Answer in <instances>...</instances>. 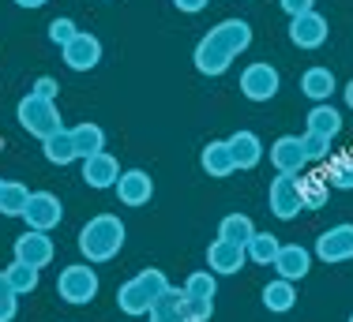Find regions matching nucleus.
Segmentation results:
<instances>
[{
    "mask_svg": "<svg viewBox=\"0 0 353 322\" xmlns=\"http://www.w3.org/2000/svg\"><path fill=\"white\" fill-rule=\"evenodd\" d=\"M124 236H128V228H124V222L117 214H98V217H90L87 225L79 228V251H83V259L87 262H109V259H117L121 255V248H124Z\"/></svg>",
    "mask_w": 353,
    "mask_h": 322,
    "instance_id": "nucleus-1",
    "label": "nucleus"
},
{
    "mask_svg": "<svg viewBox=\"0 0 353 322\" xmlns=\"http://www.w3.org/2000/svg\"><path fill=\"white\" fill-rule=\"evenodd\" d=\"M165 289H170V277H165L162 270L147 266V270H139L136 277H128V281L117 289V308H121L124 315L139 319V315H147L150 303H154Z\"/></svg>",
    "mask_w": 353,
    "mask_h": 322,
    "instance_id": "nucleus-2",
    "label": "nucleus"
},
{
    "mask_svg": "<svg viewBox=\"0 0 353 322\" xmlns=\"http://www.w3.org/2000/svg\"><path fill=\"white\" fill-rule=\"evenodd\" d=\"M102 289V281H98V270L94 262H72V266L61 270V277H57V296H61L64 303H72V308H83V303H90Z\"/></svg>",
    "mask_w": 353,
    "mask_h": 322,
    "instance_id": "nucleus-3",
    "label": "nucleus"
},
{
    "mask_svg": "<svg viewBox=\"0 0 353 322\" xmlns=\"http://www.w3.org/2000/svg\"><path fill=\"white\" fill-rule=\"evenodd\" d=\"M15 120H19V128L27 135H34V139H46V135L61 131V109H57V101L49 98H38V94H27L15 105Z\"/></svg>",
    "mask_w": 353,
    "mask_h": 322,
    "instance_id": "nucleus-4",
    "label": "nucleus"
},
{
    "mask_svg": "<svg viewBox=\"0 0 353 322\" xmlns=\"http://www.w3.org/2000/svg\"><path fill=\"white\" fill-rule=\"evenodd\" d=\"M267 202H271V214L282 217V222H293V217L305 210L301 202V176H290V173H279L267 188Z\"/></svg>",
    "mask_w": 353,
    "mask_h": 322,
    "instance_id": "nucleus-5",
    "label": "nucleus"
},
{
    "mask_svg": "<svg viewBox=\"0 0 353 322\" xmlns=\"http://www.w3.org/2000/svg\"><path fill=\"white\" fill-rule=\"evenodd\" d=\"M279 87H282V75H279V67L267 61H256L241 72V94L248 101H271L279 94Z\"/></svg>",
    "mask_w": 353,
    "mask_h": 322,
    "instance_id": "nucleus-6",
    "label": "nucleus"
},
{
    "mask_svg": "<svg viewBox=\"0 0 353 322\" xmlns=\"http://www.w3.org/2000/svg\"><path fill=\"white\" fill-rule=\"evenodd\" d=\"M64 217V206L53 191H30L27 206H23V222L27 228H38V233H53Z\"/></svg>",
    "mask_w": 353,
    "mask_h": 322,
    "instance_id": "nucleus-7",
    "label": "nucleus"
},
{
    "mask_svg": "<svg viewBox=\"0 0 353 322\" xmlns=\"http://www.w3.org/2000/svg\"><path fill=\"white\" fill-rule=\"evenodd\" d=\"M53 255H57V248H53V240H49V233H38V228H27V233L15 236V244H12V259L27 262V266H34V270H46L49 262H53Z\"/></svg>",
    "mask_w": 353,
    "mask_h": 322,
    "instance_id": "nucleus-8",
    "label": "nucleus"
},
{
    "mask_svg": "<svg viewBox=\"0 0 353 322\" xmlns=\"http://www.w3.org/2000/svg\"><path fill=\"white\" fill-rule=\"evenodd\" d=\"M61 56H64V64H68L72 72H94V67L102 64V41H98L94 34L79 30L68 45L61 49Z\"/></svg>",
    "mask_w": 353,
    "mask_h": 322,
    "instance_id": "nucleus-9",
    "label": "nucleus"
},
{
    "mask_svg": "<svg viewBox=\"0 0 353 322\" xmlns=\"http://www.w3.org/2000/svg\"><path fill=\"white\" fill-rule=\"evenodd\" d=\"M316 259H323V262H350L353 259V225L342 222V225H331L327 233H319Z\"/></svg>",
    "mask_w": 353,
    "mask_h": 322,
    "instance_id": "nucleus-10",
    "label": "nucleus"
},
{
    "mask_svg": "<svg viewBox=\"0 0 353 322\" xmlns=\"http://www.w3.org/2000/svg\"><path fill=\"white\" fill-rule=\"evenodd\" d=\"M248 266V251L241 248V244H233V240H211V248H207V270L211 274H241V270Z\"/></svg>",
    "mask_w": 353,
    "mask_h": 322,
    "instance_id": "nucleus-11",
    "label": "nucleus"
},
{
    "mask_svg": "<svg viewBox=\"0 0 353 322\" xmlns=\"http://www.w3.org/2000/svg\"><path fill=\"white\" fill-rule=\"evenodd\" d=\"M327 34H331V27H327V19L316 12V8L290 19V41L297 49H319L327 41Z\"/></svg>",
    "mask_w": 353,
    "mask_h": 322,
    "instance_id": "nucleus-12",
    "label": "nucleus"
},
{
    "mask_svg": "<svg viewBox=\"0 0 353 322\" xmlns=\"http://www.w3.org/2000/svg\"><path fill=\"white\" fill-rule=\"evenodd\" d=\"M113 188H117V199H121L124 206H147L150 195H154V180H150V173H143V169H124Z\"/></svg>",
    "mask_w": 353,
    "mask_h": 322,
    "instance_id": "nucleus-13",
    "label": "nucleus"
},
{
    "mask_svg": "<svg viewBox=\"0 0 353 322\" xmlns=\"http://www.w3.org/2000/svg\"><path fill=\"white\" fill-rule=\"evenodd\" d=\"M267 158H271V165L279 169V173H290V176H301V169L308 165L305 147H301L297 135H282V139H274L271 150H267Z\"/></svg>",
    "mask_w": 353,
    "mask_h": 322,
    "instance_id": "nucleus-14",
    "label": "nucleus"
},
{
    "mask_svg": "<svg viewBox=\"0 0 353 322\" xmlns=\"http://www.w3.org/2000/svg\"><path fill=\"white\" fill-rule=\"evenodd\" d=\"M121 173L124 169L117 165V158L109 154V150H102V154H94V158H83V180H87V188H94V191L113 188Z\"/></svg>",
    "mask_w": 353,
    "mask_h": 322,
    "instance_id": "nucleus-15",
    "label": "nucleus"
},
{
    "mask_svg": "<svg viewBox=\"0 0 353 322\" xmlns=\"http://www.w3.org/2000/svg\"><path fill=\"white\" fill-rule=\"evenodd\" d=\"M192 61H196V72H199V75H211V79H214V75H225V72H230V64L237 61V56H230V53H225V49L211 38V34H207V38H199Z\"/></svg>",
    "mask_w": 353,
    "mask_h": 322,
    "instance_id": "nucleus-16",
    "label": "nucleus"
},
{
    "mask_svg": "<svg viewBox=\"0 0 353 322\" xmlns=\"http://www.w3.org/2000/svg\"><path fill=\"white\" fill-rule=\"evenodd\" d=\"M274 270H279V277L297 285L301 277H308V270H312V251L301 248V244H282L279 259H274Z\"/></svg>",
    "mask_w": 353,
    "mask_h": 322,
    "instance_id": "nucleus-17",
    "label": "nucleus"
},
{
    "mask_svg": "<svg viewBox=\"0 0 353 322\" xmlns=\"http://www.w3.org/2000/svg\"><path fill=\"white\" fill-rule=\"evenodd\" d=\"M207 34H211V38H214L230 56H241V53L252 45V27H248L245 19H222L218 27H211Z\"/></svg>",
    "mask_w": 353,
    "mask_h": 322,
    "instance_id": "nucleus-18",
    "label": "nucleus"
},
{
    "mask_svg": "<svg viewBox=\"0 0 353 322\" xmlns=\"http://www.w3.org/2000/svg\"><path fill=\"white\" fill-rule=\"evenodd\" d=\"M225 142H230V154L237 169H256L263 161V142H259L256 131H233Z\"/></svg>",
    "mask_w": 353,
    "mask_h": 322,
    "instance_id": "nucleus-19",
    "label": "nucleus"
},
{
    "mask_svg": "<svg viewBox=\"0 0 353 322\" xmlns=\"http://www.w3.org/2000/svg\"><path fill=\"white\" fill-rule=\"evenodd\" d=\"M199 165H203V173L214 176V180H222V176L237 173V165H233V154H230V142H225V139L207 142L203 154H199Z\"/></svg>",
    "mask_w": 353,
    "mask_h": 322,
    "instance_id": "nucleus-20",
    "label": "nucleus"
},
{
    "mask_svg": "<svg viewBox=\"0 0 353 322\" xmlns=\"http://www.w3.org/2000/svg\"><path fill=\"white\" fill-rule=\"evenodd\" d=\"M334 90H339V83H334L331 67H308V72L301 75V94L312 98L316 105H319V101H331Z\"/></svg>",
    "mask_w": 353,
    "mask_h": 322,
    "instance_id": "nucleus-21",
    "label": "nucleus"
},
{
    "mask_svg": "<svg viewBox=\"0 0 353 322\" xmlns=\"http://www.w3.org/2000/svg\"><path fill=\"white\" fill-rule=\"evenodd\" d=\"M147 319L150 322H188V315H184V289H173L170 285V289L150 303Z\"/></svg>",
    "mask_w": 353,
    "mask_h": 322,
    "instance_id": "nucleus-22",
    "label": "nucleus"
},
{
    "mask_svg": "<svg viewBox=\"0 0 353 322\" xmlns=\"http://www.w3.org/2000/svg\"><path fill=\"white\" fill-rule=\"evenodd\" d=\"M72 131V147H75V158H94V154H102L105 150V131L98 128V124H90V120H83V124H75Z\"/></svg>",
    "mask_w": 353,
    "mask_h": 322,
    "instance_id": "nucleus-23",
    "label": "nucleus"
},
{
    "mask_svg": "<svg viewBox=\"0 0 353 322\" xmlns=\"http://www.w3.org/2000/svg\"><path fill=\"white\" fill-rule=\"evenodd\" d=\"M293 303H297V289H293V281L274 277V281L263 285V308L271 311V315H285V311H293Z\"/></svg>",
    "mask_w": 353,
    "mask_h": 322,
    "instance_id": "nucleus-24",
    "label": "nucleus"
},
{
    "mask_svg": "<svg viewBox=\"0 0 353 322\" xmlns=\"http://www.w3.org/2000/svg\"><path fill=\"white\" fill-rule=\"evenodd\" d=\"M41 154H46V161H53L57 169H64V165H72V161H79V158H75L72 131H68V128H61V131L46 135V139H41Z\"/></svg>",
    "mask_w": 353,
    "mask_h": 322,
    "instance_id": "nucleus-25",
    "label": "nucleus"
},
{
    "mask_svg": "<svg viewBox=\"0 0 353 322\" xmlns=\"http://www.w3.org/2000/svg\"><path fill=\"white\" fill-rule=\"evenodd\" d=\"M308 131L323 135V139H334V135L342 131V113L331 101H319V105L308 109Z\"/></svg>",
    "mask_w": 353,
    "mask_h": 322,
    "instance_id": "nucleus-26",
    "label": "nucleus"
},
{
    "mask_svg": "<svg viewBox=\"0 0 353 322\" xmlns=\"http://www.w3.org/2000/svg\"><path fill=\"white\" fill-rule=\"evenodd\" d=\"M279 248H282V240L274 233H259L256 228V236L245 244V251H248V262H256V266H274V259H279Z\"/></svg>",
    "mask_w": 353,
    "mask_h": 322,
    "instance_id": "nucleus-27",
    "label": "nucleus"
},
{
    "mask_svg": "<svg viewBox=\"0 0 353 322\" xmlns=\"http://www.w3.org/2000/svg\"><path fill=\"white\" fill-rule=\"evenodd\" d=\"M218 236H222V240H233V244H241V248H245L252 236H256V225H252V217H248V214H225L222 222H218Z\"/></svg>",
    "mask_w": 353,
    "mask_h": 322,
    "instance_id": "nucleus-28",
    "label": "nucleus"
},
{
    "mask_svg": "<svg viewBox=\"0 0 353 322\" xmlns=\"http://www.w3.org/2000/svg\"><path fill=\"white\" fill-rule=\"evenodd\" d=\"M4 277L12 281V289L19 292V296H30V292L38 289V281H41V270L27 266V262H19V259H12V266L4 270Z\"/></svg>",
    "mask_w": 353,
    "mask_h": 322,
    "instance_id": "nucleus-29",
    "label": "nucleus"
},
{
    "mask_svg": "<svg viewBox=\"0 0 353 322\" xmlns=\"http://www.w3.org/2000/svg\"><path fill=\"white\" fill-rule=\"evenodd\" d=\"M181 289H184V296H196V300H214L218 296V274H211V270H192Z\"/></svg>",
    "mask_w": 353,
    "mask_h": 322,
    "instance_id": "nucleus-30",
    "label": "nucleus"
},
{
    "mask_svg": "<svg viewBox=\"0 0 353 322\" xmlns=\"http://www.w3.org/2000/svg\"><path fill=\"white\" fill-rule=\"evenodd\" d=\"M331 188L339 191H353V154H334L327 161V176H323Z\"/></svg>",
    "mask_w": 353,
    "mask_h": 322,
    "instance_id": "nucleus-31",
    "label": "nucleus"
},
{
    "mask_svg": "<svg viewBox=\"0 0 353 322\" xmlns=\"http://www.w3.org/2000/svg\"><path fill=\"white\" fill-rule=\"evenodd\" d=\"M327 195H331V184L323 176H301V202H305V210H323Z\"/></svg>",
    "mask_w": 353,
    "mask_h": 322,
    "instance_id": "nucleus-32",
    "label": "nucleus"
},
{
    "mask_svg": "<svg viewBox=\"0 0 353 322\" xmlns=\"http://www.w3.org/2000/svg\"><path fill=\"white\" fill-rule=\"evenodd\" d=\"M27 199H30L27 184H19V180H8V188H4V199H0V214H4V217H23V206H27Z\"/></svg>",
    "mask_w": 353,
    "mask_h": 322,
    "instance_id": "nucleus-33",
    "label": "nucleus"
},
{
    "mask_svg": "<svg viewBox=\"0 0 353 322\" xmlns=\"http://www.w3.org/2000/svg\"><path fill=\"white\" fill-rule=\"evenodd\" d=\"M15 315H19V292L12 289V281L0 270V322H12Z\"/></svg>",
    "mask_w": 353,
    "mask_h": 322,
    "instance_id": "nucleus-34",
    "label": "nucleus"
},
{
    "mask_svg": "<svg viewBox=\"0 0 353 322\" xmlns=\"http://www.w3.org/2000/svg\"><path fill=\"white\" fill-rule=\"evenodd\" d=\"M46 34H49V41H53L57 49H64V45H68V41L75 38V34H79V27H75V19L61 15V19H53V23L46 27Z\"/></svg>",
    "mask_w": 353,
    "mask_h": 322,
    "instance_id": "nucleus-35",
    "label": "nucleus"
},
{
    "mask_svg": "<svg viewBox=\"0 0 353 322\" xmlns=\"http://www.w3.org/2000/svg\"><path fill=\"white\" fill-rule=\"evenodd\" d=\"M301 147H305L308 161H327V154H331V139H323V135H316V131L301 135Z\"/></svg>",
    "mask_w": 353,
    "mask_h": 322,
    "instance_id": "nucleus-36",
    "label": "nucleus"
},
{
    "mask_svg": "<svg viewBox=\"0 0 353 322\" xmlns=\"http://www.w3.org/2000/svg\"><path fill=\"white\" fill-rule=\"evenodd\" d=\"M184 315L188 322H207L214 315V300H196V296H184Z\"/></svg>",
    "mask_w": 353,
    "mask_h": 322,
    "instance_id": "nucleus-37",
    "label": "nucleus"
},
{
    "mask_svg": "<svg viewBox=\"0 0 353 322\" xmlns=\"http://www.w3.org/2000/svg\"><path fill=\"white\" fill-rule=\"evenodd\" d=\"M30 94H38V98H49V101H57V94H61V83H57L53 75H41V79H34V87H30Z\"/></svg>",
    "mask_w": 353,
    "mask_h": 322,
    "instance_id": "nucleus-38",
    "label": "nucleus"
},
{
    "mask_svg": "<svg viewBox=\"0 0 353 322\" xmlns=\"http://www.w3.org/2000/svg\"><path fill=\"white\" fill-rule=\"evenodd\" d=\"M279 4H282V12L293 19V15H305V12H312V8H316V0H279Z\"/></svg>",
    "mask_w": 353,
    "mask_h": 322,
    "instance_id": "nucleus-39",
    "label": "nucleus"
},
{
    "mask_svg": "<svg viewBox=\"0 0 353 322\" xmlns=\"http://www.w3.org/2000/svg\"><path fill=\"white\" fill-rule=\"evenodd\" d=\"M207 4H211V0H173V8H176V12H184V15H196V12H203Z\"/></svg>",
    "mask_w": 353,
    "mask_h": 322,
    "instance_id": "nucleus-40",
    "label": "nucleus"
},
{
    "mask_svg": "<svg viewBox=\"0 0 353 322\" xmlns=\"http://www.w3.org/2000/svg\"><path fill=\"white\" fill-rule=\"evenodd\" d=\"M15 4H19V8H27V12H38V8L46 4V0H15Z\"/></svg>",
    "mask_w": 353,
    "mask_h": 322,
    "instance_id": "nucleus-41",
    "label": "nucleus"
},
{
    "mask_svg": "<svg viewBox=\"0 0 353 322\" xmlns=\"http://www.w3.org/2000/svg\"><path fill=\"white\" fill-rule=\"evenodd\" d=\"M342 98H346V105H350V109H353V79H350V83H346V90H342Z\"/></svg>",
    "mask_w": 353,
    "mask_h": 322,
    "instance_id": "nucleus-42",
    "label": "nucleus"
},
{
    "mask_svg": "<svg viewBox=\"0 0 353 322\" xmlns=\"http://www.w3.org/2000/svg\"><path fill=\"white\" fill-rule=\"evenodd\" d=\"M4 188H8V180H4V176H0V199H4Z\"/></svg>",
    "mask_w": 353,
    "mask_h": 322,
    "instance_id": "nucleus-43",
    "label": "nucleus"
},
{
    "mask_svg": "<svg viewBox=\"0 0 353 322\" xmlns=\"http://www.w3.org/2000/svg\"><path fill=\"white\" fill-rule=\"evenodd\" d=\"M350 322H353V315H350Z\"/></svg>",
    "mask_w": 353,
    "mask_h": 322,
    "instance_id": "nucleus-44",
    "label": "nucleus"
}]
</instances>
